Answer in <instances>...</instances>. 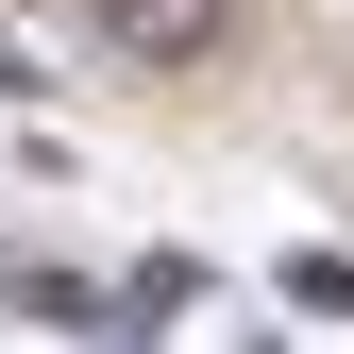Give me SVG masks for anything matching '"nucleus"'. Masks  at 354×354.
I'll list each match as a JSON object with an SVG mask.
<instances>
[{
  "instance_id": "f03ea898",
  "label": "nucleus",
  "mask_w": 354,
  "mask_h": 354,
  "mask_svg": "<svg viewBox=\"0 0 354 354\" xmlns=\"http://www.w3.org/2000/svg\"><path fill=\"white\" fill-rule=\"evenodd\" d=\"M287 304L304 321H354V253H287Z\"/></svg>"
},
{
  "instance_id": "f257e3e1",
  "label": "nucleus",
  "mask_w": 354,
  "mask_h": 354,
  "mask_svg": "<svg viewBox=\"0 0 354 354\" xmlns=\"http://www.w3.org/2000/svg\"><path fill=\"white\" fill-rule=\"evenodd\" d=\"M219 17H236V0H84V34H102L118 68H203Z\"/></svg>"
}]
</instances>
